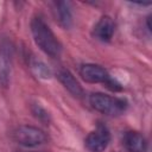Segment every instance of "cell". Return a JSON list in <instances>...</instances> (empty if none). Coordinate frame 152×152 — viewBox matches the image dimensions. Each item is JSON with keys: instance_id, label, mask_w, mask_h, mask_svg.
<instances>
[{"instance_id": "obj_11", "label": "cell", "mask_w": 152, "mask_h": 152, "mask_svg": "<svg viewBox=\"0 0 152 152\" xmlns=\"http://www.w3.org/2000/svg\"><path fill=\"white\" fill-rule=\"evenodd\" d=\"M31 68H32V70L34 71V74H36L37 76H39V77L46 78V77H50V75H51L49 68H48L44 63H42V62H39V61H33V62L31 63Z\"/></svg>"}, {"instance_id": "obj_7", "label": "cell", "mask_w": 152, "mask_h": 152, "mask_svg": "<svg viewBox=\"0 0 152 152\" xmlns=\"http://www.w3.org/2000/svg\"><path fill=\"white\" fill-rule=\"evenodd\" d=\"M122 144L128 152H145L147 147L144 135L135 131H128L122 137Z\"/></svg>"}, {"instance_id": "obj_1", "label": "cell", "mask_w": 152, "mask_h": 152, "mask_svg": "<svg viewBox=\"0 0 152 152\" xmlns=\"http://www.w3.org/2000/svg\"><path fill=\"white\" fill-rule=\"evenodd\" d=\"M31 32H32L34 43L44 53L51 57L59 56L62 51V45L42 17L36 15L32 18Z\"/></svg>"}, {"instance_id": "obj_9", "label": "cell", "mask_w": 152, "mask_h": 152, "mask_svg": "<svg viewBox=\"0 0 152 152\" xmlns=\"http://www.w3.org/2000/svg\"><path fill=\"white\" fill-rule=\"evenodd\" d=\"M57 77L59 80V82L64 86V88L71 93L74 96L81 97L83 95V89L81 87V84L78 83V81L75 78V76L66 69H61L57 72Z\"/></svg>"}, {"instance_id": "obj_10", "label": "cell", "mask_w": 152, "mask_h": 152, "mask_svg": "<svg viewBox=\"0 0 152 152\" xmlns=\"http://www.w3.org/2000/svg\"><path fill=\"white\" fill-rule=\"evenodd\" d=\"M55 5H56V14H57L59 24L65 28L70 27L72 17H71V12L69 8V4L65 1H58Z\"/></svg>"}, {"instance_id": "obj_12", "label": "cell", "mask_w": 152, "mask_h": 152, "mask_svg": "<svg viewBox=\"0 0 152 152\" xmlns=\"http://www.w3.org/2000/svg\"><path fill=\"white\" fill-rule=\"evenodd\" d=\"M33 113H34V115H36L39 120H48V119H49L48 113H46L42 107H39L38 104H36V106L33 107Z\"/></svg>"}, {"instance_id": "obj_2", "label": "cell", "mask_w": 152, "mask_h": 152, "mask_svg": "<svg viewBox=\"0 0 152 152\" xmlns=\"http://www.w3.org/2000/svg\"><path fill=\"white\" fill-rule=\"evenodd\" d=\"M91 107L106 115H119L127 108V102L124 99L109 96L102 93H94L89 97Z\"/></svg>"}, {"instance_id": "obj_3", "label": "cell", "mask_w": 152, "mask_h": 152, "mask_svg": "<svg viewBox=\"0 0 152 152\" xmlns=\"http://www.w3.org/2000/svg\"><path fill=\"white\" fill-rule=\"evenodd\" d=\"M81 77L89 83H103L108 89L113 91H119L122 89L121 84L110 77L108 71L97 64H83L80 68Z\"/></svg>"}, {"instance_id": "obj_6", "label": "cell", "mask_w": 152, "mask_h": 152, "mask_svg": "<svg viewBox=\"0 0 152 152\" xmlns=\"http://www.w3.org/2000/svg\"><path fill=\"white\" fill-rule=\"evenodd\" d=\"M12 69V46L8 42L0 44V83L7 86Z\"/></svg>"}, {"instance_id": "obj_8", "label": "cell", "mask_w": 152, "mask_h": 152, "mask_svg": "<svg viewBox=\"0 0 152 152\" xmlns=\"http://www.w3.org/2000/svg\"><path fill=\"white\" fill-rule=\"evenodd\" d=\"M115 32V24L112 18L109 17H102L94 26V36L101 40V42H108L112 39L113 34Z\"/></svg>"}, {"instance_id": "obj_4", "label": "cell", "mask_w": 152, "mask_h": 152, "mask_svg": "<svg viewBox=\"0 0 152 152\" xmlns=\"http://www.w3.org/2000/svg\"><path fill=\"white\" fill-rule=\"evenodd\" d=\"M13 135L18 144L26 147H33L40 145L46 140V135L40 128L27 125L18 127Z\"/></svg>"}, {"instance_id": "obj_5", "label": "cell", "mask_w": 152, "mask_h": 152, "mask_svg": "<svg viewBox=\"0 0 152 152\" xmlns=\"http://www.w3.org/2000/svg\"><path fill=\"white\" fill-rule=\"evenodd\" d=\"M110 141V134L106 126L99 125L97 128L90 132L86 140V147L90 152H103Z\"/></svg>"}]
</instances>
